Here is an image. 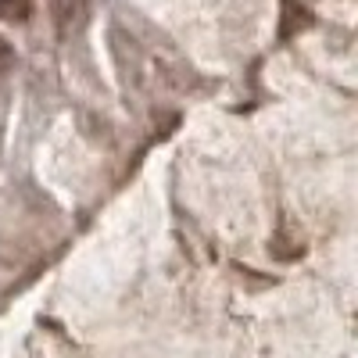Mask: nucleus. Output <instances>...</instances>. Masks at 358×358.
<instances>
[{
	"label": "nucleus",
	"mask_w": 358,
	"mask_h": 358,
	"mask_svg": "<svg viewBox=\"0 0 358 358\" xmlns=\"http://www.w3.org/2000/svg\"><path fill=\"white\" fill-rule=\"evenodd\" d=\"M29 15H33V4L29 0H0V22H29Z\"/></svg>",
	"instance_id": "1"
},
{
	"label": "nucleus",
	"mask_w": 358,
	"mask_h": 358,
	"mask_svg": "<svg viewBox=\"0 0 358 358\" xmlns=\"http://www.w3.org/2000/svg\"><path fill=\"white\" fill-rule=\"evenodd\" d=\"M15 62H18V57H15V47H11L4 36H0V76L11 72V69H15Z\"/></svg>",
	"instance_id": "2"
}]
</instances>
